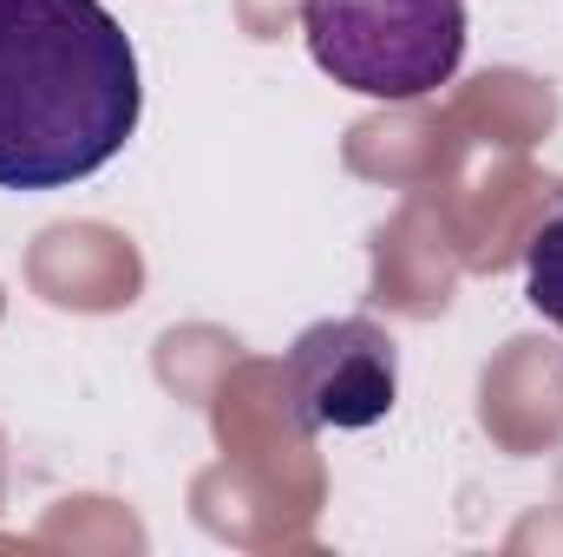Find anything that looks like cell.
Here are the masks:
<instances>
[{
    "mask_svg": "<svg viewBox=\"0 0 563 557\" xmlns=\"http://www.w3.org/2000/svg\"><path fill=\"white\" fill-rule=\"evenodd\" d=\"M301 33L334 86L407 106L459 73L465 0H301Z\"/></svg>",
    "mask_w": 563,
    "mask_h": 557,
    "instance_id": "obj_2",
    "label": "cell"
},
{
    "mask_svg": "<svg viewBox=\"0 0 563 557\" xmlns=\"http://www.w3.org/2000/svg\"><path fill=\"white\" fill-rule=\"evenodd\" d=\"M282 394L308 433H361V426L394 414L400 348L367 315L314 321L295 335V348L282 361Z\"/></svg>",
    "mask_w": 563,
    "mask_h": 557,
    "instance_id": "obj_3",
    "label": "cell"
},
{
    "mask_svg": "<svg viewBox=\"0 0 563 557\" xmlns=\"http://www.w3.org/2000/svg\"><path fill=\"white\" fill-rule=\"evenodd\" d=\"M139 112V53L106 0H0V190L106 171Z\"/></svg>",
    "mask_w": 563,
    "mask_h": 557,
    "instance_id": "obj_1",
    "label": "cell"
},
{
    "mask_svg": "<svg viewBox=\"0 0 563 557\" xmlns=\"http://www.w3.org/2000/svg\"><path fill=\"white\" fill-rule=\"evenodd\" d=\"M525 295H531V308L544 321L563 328V197L544 210V223L525 243Z\"/></svg>",
    "mask_w": 563,
    "mask_h": 557,
    "instance_id": "obj_4",
    "label": "cell"
}]
</instances>
